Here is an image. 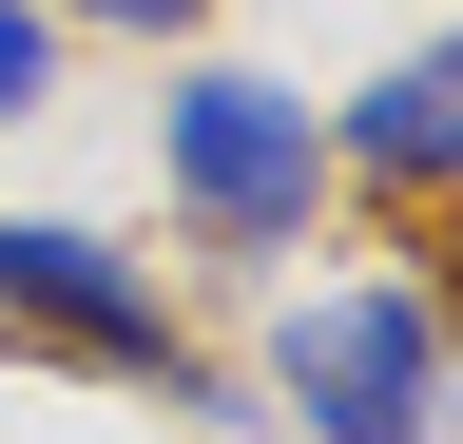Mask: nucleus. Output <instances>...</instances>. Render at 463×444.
<instances>
[{
    "label": "nucleus",
    "instance_id": "obj_2",
    "mask_svg": "<svg viewBox=\"0 0 463 444\" xmlns=\"http://www.w3.org/2000/svg\"><path fill=\"white\" fill-rule=\"evenodd\" d=\"M270 386L309 444H425L444 425V309L425 290H309L270 328Z\"/></svg>",
    "mask_w": 463,
    "mask_h": 444
},
{
    "label": "nucleus",
    "instance_id": "obj_6",
    "mask_svg": "<svg viewBox=\"0 0 463 444\" xmlns=\"http://www.w3.org/2000/svg\"><path fill=\"white\" fill-rule=\"evenodd\" d=\"M39 20H116V39H194L213 0H39Z\"/></svg>",
    "mask_w": 463,
    "mask_h": 444
},
{
    "label": "nucleus",
    "instance_id": "obj_1",
    "mask_svg": "<svg viewBox=\"0 0 463 444\" xmlns=\"http://www.w3.org/2000/svg\"><path fill=\"white\" fill-rule=\"evenodd\" d=\"M155 175H174V213H194L213 251H289L309 194H328V136H309V97H270V78H174Z\"/></svg>",
    "mask_w": 463,
    "mask_h": 444
},
{
    "label": "nucleus",
    "instance_id": "obj_4",
    "mask_svg": "<svg viewBox=\"0 0 463 444\" xmlns=\"http://www.w3.org/2000/svg\"><path fill=\"white\" fill-rule=\"evenodd\" d=\"M347 175H386V194H444L463 175V39H405V59L347 97Z\"/></svg>",
    "mask_w": 463,
    "mask_h": 444
},
{
    "label": "nucleus",
    "instance_id": "obj_5",
    "mask_svg": "<svg viewBox=\"0 0 463 444\" xmlns=\"http://www.w3.org/2000/svg\"><path fill=\"white\" fill-rule=\"evenodd\" d=\"M39 78H58V20H39V0H0V117H39Z\"/></svg>",
    "mask_w": 463,
    "mask_h": 444
},
{
    "label": "nucleus",
    "instance_id": "obj_3",
    "mask_svg": "<svg viewBox=\"0 0 463 444\" xmlns=\"http://www.w3.org/2000/svg\"><path fill=\"white\" fill-rule=\"evenodd\" d=\"M0 328L58 348V367H116V386H155V406H194V348H174L155 270L97 251V232H58V213H0Z\"/></svg>",
    "mask_w": 463,
    "mask_h": 444
}]
</instances>
